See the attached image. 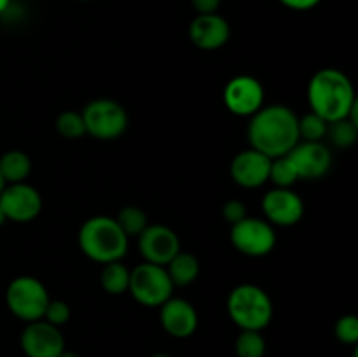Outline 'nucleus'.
Returning a JSON list of instances; mask_svg holds the SVG:
<instances>
[{
	"mask_svg": "<svg viewBox=\"0 0 358 357\" xmlns=\"http://www.w3.org/2000/svg\"><path fill=\"white\" fill-rule=\"evenodd\" d=\"M20 342L27 357H58L65 350L63 332L44 318L28 322L21 332Z\"/></svg>",
	"mask_w": 358,
	"mask_h": 357,
	"instance_id": "nucleus-11",
	"label": "nucleus"
},
{
	"mask_svg": "<svg viewBox=\"0 0 358 357\" xmlns=\"http://www.w3.org/2000/svg\"><path fill=\"white\" fill-rule=\"evenodd\" d=\"M6 223H7V217H6V214H3L2 206H0V226H3Z\"/></svg>",
	"mask_w": 358,
	"mask_h": 357,
	"instance_id": "nucleus-34",
	"label": "nucleus"
},
{
	"mask_svg": "<svg viewBox=\"0 0 358 357\" xmlns=\"http://www.w3.org/2000/svg\"><path fill=\"white\" fill-rule=\"evenodd\" d=\"M0 206L7 220L13 223H30L37 219L42 210L41 192L27 182L6 184L0 192Z\"/></svg>",
	"mask_w": 358,
	"mask_h": 357,
	"instance_id": "nucleus-10",
	"label": "nucleus"
},
{
	"mask_svg": "<svg viewBox=\"0 0 358 357\" xmlns=\"http://www.w3.org/2000/svg\"><path fill=\"white\" fill-rule=\"evenodd\" d=\"M271 158L255 149H245L231 161V177L245 189L261 188L269 178Z\"/></svg>",
	"mask_w": 358,
	"mask_h": 357,
	"instance_id": "nucleus-15",
	"label": "nucleus"
},
{
	"mask_svg": "<svg viewBox=\"0 0 358 357\" xmlns=\"http://www.w3.org/2000/svg\"><path fill=\"white\" fill-rule=\"evenodd\" d=\"M56 130L63 139L69 140H77L86 135V125H84L83 115L76 111L62 112L56 119Z\"/></svg>",
	"mask_w": 358,
	"mask_h": 357,
	"instance_id": "nucleus-26",
	"label": "nucleus"
},
{
	"mask_svg": "<svg viewBox=\"0 0 358 357\" xmlns=\"http://www.w3.org/2000/svg\"><path fill=\"white\" fill-rule=\"evenodd\" d=\"M6 188V182H3V178H2V175H0V192H2V189Z\"/></svg>",
	"mask_w": 358,
	"mask_h": 357,
	"instance_id": "nucleus-35",
	"label": "nucleus"
},
{
	"mask_svg": "<svg viewBox=\"0 0 358 357\" xmlns=\"http://www.w3.org/2000/svg\"><path fill=\"white\" fill-rule=\"evenodd\" d=\"M238 357H264L266 354V340L261 331H243L238 335L234 343Z\"/></svg>",
	"mask_w": 358,
	"mask_h": 357,
	"instance_id": "nucleus-23",
	"label": "nucleus"
},
{
	"mask_svg": "<svg viewBox=\"0 0 358 357\" xmlns=\"http://www.w3.org/2000/svg\"><path fill=\"white\" fill-rule=\"evenodd\" d=\"M299 178L313 181L331 170L332 154L324 142H304L299 140L289 153Z\"/></svg>",
	"mask_w": 358,
	"mask_h": 357,
	"instance_id": "nucleus-14",
	"label": "nucleus"
},
{
	"mask_svg": "<svg viewBox=\"0 0 358 357\" xmlns=\"http://www.w3.org/2000/svg\"><path fill=\"white\" fill-rule=\"evenodd\" d=\"M161 326L170 336L178 340L189 338L198 329V312L184 298H173L161 304Z\"/></svg>",
	"mask_w": 358,
	"mask_h": 357,
	"instance_id": "nucleus-16",
	"label": "nucleus"
},
{
	"mask_svg": "<svg viewBox=\"0 0 358 357\" xmlns=\"http://www.w3.org/2000/svg\"><path fill=\"white\" fill-rule=\"evenodd\" d=\"M150 357H171V356H168V354H154V356Z\"/></svg>",
	"mask_w": 358,
	"mask_h": 357,
	"instance_id": "nucleus-36",
	"label": "nucleus"
},
{
	"mask_svg": "<svg viewBox=\"0 0 358 357\" xmlns=\"http://www.w3.org/2000/svg\"><path fill=\"white\" fill-rule=\"evenodd\" d=\"M86 125V135L98 140H115L128 128V112L110 98H96L80 112Z\"/></svg>",
	"mask_w": 358,
	"mask_h": 357,
	"instance_id": "nucleus-7",
	"label": "nucleus"
},
{
	"mask_svg": "<svg viewBox=\"0 0 358 357\" xmlns=\"http://www.w3.org/2000/svg\"><path fill=\"white\" fill-rule=\"evenodd\" d=\"M10 2H13V0H0V14H3L7 9H9Z\"/></svg>",
	"mask_w": 358,
	"mask_h": 357,
	"instance_id": "nucleus-32",
	"label": "nucleus"
},
{
	"mask_svg": "<svg viewBox=\"0 0 358 357\" xmlns=\"http://www.w3.org/2000/svg\"><path fill=\"white\" fill-rule=\"evenodd\" d=\"M164 268H166L173 287L191 286L199 275V261L191 252L180 251Z\"/></svg>",
	"mask_w": 358,
	"mask_h": 357,
	"instance_id": "nucleus-18",
	"label": "nucleus"
},
{
	"mask_svg": "<svg viewBox=\"0 0 358 357\" xmlns=\"http://www.w3.org/2000/svg\"><path fill=\"white\" fill-rule=\"evenodd\" d=\"M222 100L231 114L250 118L264 105V88L255 77L236 76L224 88Z\"/></svg>",
	"mask_w": 358,
	"mask_h": 357,
	"instance_id": "nucleus-9",
	"label": "nucleus"
},
{
	"mask_svg": "<svg viewBox=\"0 0 358 357\" xmlns=\"http://www.w3.org/2000/svg\"><path fill=\"white\" fill-rule=\"evenodd\" d=\"M322 0H280L282 6L292 10H311L320 4Z\"/></svg>",
	"mask_w": 358,
	"mask_h": 357,
	"instance_id": "nucleus-31",
	"label": "nucleus"
},
{
	"mask_svg": "<svg viewBox=\"0 0 358 357\" xmlns=\"http://www.w3.org/2000/svg\"><path fill=\"white\" fill-rule=\"evenodd\" d=\"M227 314L241 331H262L273 318V301L262 287L241 284L227 296Z\"/></svg>",
	"mask_w": 358,
	"mask_h": 357,
	"instance_id": "nucleus-4",
	"label": "nucleus"
},
{
	"mask_svg": "<svg viewBox=\"0 0 358 357\" xmlns=\"http://www.w3.org/2000/svg\"><path fill=\"white\" fill-rule=\"evenodd\" d=\"M252 149L268 158L285 156L299 142V118L287 105H262L247 128Z\"/></svg>",
	"mask_w": 358,
	"mask_h": 357,
	"instance_id": "nucleus-1",
	"label": "nucleus"
},
{
	"mask_svg": "<svg viewBox=\"0 0 358 357\" xmlns=\"http://www.w3.org/2000/svg\"><path fill=\"white\" fill-rule=\"evenodd\" d=\"M173 284L164 266L142 262L129 272V294L140 304L149 308H159L173 296Z\"/></svg>",
	"mask_w": 358,
	"mask_h": 357,
	"instance_id": "nucleus-6",
	"label": "nucleus"
},
{
	"mask_svg": "<svg viewBox=\"0 0 358 357\" xmlns=\"http://www.w3.org/2000/svg\"><path fill=\"white\" fill-rule=\"evenodd\" d=\"M191 4L198 14H213L220 7V0H191Z\"/></svg>",
	"mask_w": 358,
	"mask_h": 357,
	"instance_id": "nucleus-30",
	"label": "nucleus"
},
{
	"mask_svg": "<svg viewBox=\"0 0 358 357\" xmlns=\"http://www.w3.org/2000/svg\"><path fill=\"white\" fill-rule=\"evenodd\" d=\"M138 248L147 262L166 266L180 252V240L171 227L149 224L138 234Z\"/></svg>",
	"mask_w": 358,
	"mask_h": 357,
	"instance_id": "nucleus-12",
	"label": "nucleus"
},
{
	"mask_svg": "<svg viewBox=\"0 0 358 357\" xmlns=\"http://www.w3.org/2000/svg\"><path fill=\"white\" fill-rule=\"evenodd\" d=\"M336 338L345 345H357L358 342V317L353 314L343 315L336 322Z\"/></svg>",
	"mask_w": 358,
	"mask_h": 357,
	"instance_id": "nucleus-27",
	"label": "nucleus"
},
{
	"mask_svg": "<svg viewBox=\"0 0 358 357\" xmlns=\"http://www.w3.org/2000/svg\"><path fill=\"white\" fill-rule=\"evenodd\" d=\"M101 289L112 296L124 294L129 287V270L121 261L107 262L100 273Z\"/></svg>",
	"mask_w": 358,
	"mask_h": 357,
	"instance_id": "nucleus-20",
	"label": "nucleus"
},
{
	"mask_svg": "<svg viewBox=\"0 0 358 357\" xmlns=\"http://www.w3.org/2000/svg\"><path fill=\"white\" fill-rule=\"evenodd\" d=\"M77 240L84 255L101 265L121 261L129 245V238L121 230L115 217L108 216H94L84 220Z\"/></svg>",
	"mask_w": 358,
	"mask_h": 357,
	"instance_id": "nucleus-3",
	"label": "nucleus"
},
{
	"mask_svg": "<svg viewBox=\"0 0 358 357\" xmlns=\"http://www.w3.org/2000/svg\"><path fill=\"white\" fill-rule=\"evenodd\" d=\"M262 212L271 226H294L304 216V203L290 188H275L262 196Z\"/></svg>",
	"mask_w": 358,
	"mask_h": 357,
	"instance_id": "nucleus-13",
	"label": "nucleus"
},
{
	"mask_svg": "<svg viewBox=\"0 0 358 357\" xmlns=\"http://www.w3.org/2000/svg\"><path fill=\"white\" fill-rule=\"evenodd\" d=\"M222 216L227 223L233 226V224L240 223L241 219L247 217V209H245V203L240 200H229V202L224 203L222 206Z\"/></svg>",
	"mask_w": 358,
	"mask_h": 357,
	"instance_id": "nucleus-29",
	"label": "nucleus"
},
{
	"mask_svg": "<svg viewBox=\"0 0 358 357\" xmlns=\"http://www.w3.org/2000/svg\"><path fill=\"white\" fill-rule=\"evenodd\" d=\"M79 2H91V0H79Z\"/></svg>",
	"mask_w": 358,
	"mask_h": 357,
	"instance_id": "nucleus-37",
	"label": "nucleus"
},
{
	"mask_svg": "<svg viewBox=\"0 0 358 357\" xmlns=\"http://www.w3.org/2000/svg\"><path fill=\"white\" fill-rule=\"evenodd\" d=\"M231 244L238 252L250 258L268 255L276 245L275 226L266 219L247 216L231 226Z\"/></svg>",
	"mask_w": 358,
	"mask_h": 357,
	"instance_id": "nucleus-8",
	"label": "nucleus"
},
{
	"mask_svg": "<svg viewBox=\"0 0 358 357\" xmlns=\"http://www.w3.org/2000/svg\"><path fill=\"white\" fill-rule=\"evenodd\" d=\"M117 224L121 226V230L124 231V234L128 238L136 237L149 226V219H147V214L143 212L140 206L135 205H126L124 209L119 210L117 217H115Z\"/></svg>",
	"mask_w": 358,
	"mask_h": 357,
	"instance_id": "nucleus-21",
	"label": "nucleus"
},
{
	"mask_svg": "<svg viewBox=\"0 0 358 357\" xmlns=\"http://www.w3.org/2000/svg\"><path fill=\"white\" fill-rule=\"evenodd\" d=\"M58 357H79L76 352H70V350H63Z\"/></svg>",
	"mask_w": 358,
	"mask_h": 357,
	"instance_id": "nucleus-33",
	"label": "nucleus"
},
{
	"mask_svg": "<svg viewBox=\"0 0 358 357\" xmlns=\"http://www.w3.org/2000/svg\"><path fill=\"white\" fill-rule=\"evenodd\" d=\"M268 181H271L275 188H292L299 181V175H297V170L289 154L271 160Z\"/></svg>",
	"mask_w": 358,
	"mask_h": 357,
	"instance_id": "nucleus-22",
	"label": "nucleus"
},
{
	"mask_svg": "<svg viewBox=\"0 0 358 357\" xmlns=\"http://www.w3.org/2000/svg\"><path fill=\"white\" fill-rule=\"evenodd\" d=\"M70 307L65 303V301L62 300H51L48 303V307H45V312H44V321L49 322V324L56 326V328H59V326L66 324V322L70 321Z\"/></svg>",
	"mask_w": 358,
	"mask_h": 357,
	"instance_id": "nucleus-28",
	"label": "nucleus"
},
{
	"mask_svg": "<svg viewBox=\"0 0 358 357\" xmlns=\"http://www.w3.org/2000/svg\"><path fill=\"white\" fill-rule=\"evenodd\" d=\"M327 136L336 147H352L358 139V122L348 118L329 122Z\"/></svg>",
	"mask_w": 358,
	"mask_h": 357,
	"instance_id": "nucleus-24",
	"label": "nucleus"
},
{
	"mask_svg": "<svg viewBox=\"0 0 358 357\" xmlns=\"http://www.w3.org/2000/svg\"><path fill=\"white\" fill-rule=\"evenodd\" d=\"M51 301L48 289L38 279L21 275L10 280L6 290L7 308L14 317L23 322H35L44 317L48 303Z\"/></svg>",
	"mask_w": 358,
	"mask_h": 357,
	"instance_id": "nucleus-5",
	"label": "nucleus"
},
{
	"mask_svg": "<svg viewBox=\"0 0 358 357\" xmlns=\"http://www.w3.org/2000/svg\"><path fill=\"white\" fill-rule=\"evenodd\" d=\"M231 37V27L219 13L198 14L189 24V38L203 51L220 49Z\"/></svg>",
	"mask_w": 358,
	"mask_h": 357,
	"instance_id": "nucleus-17",
	"label": "nucleus"
},
{
	"mask_svg": "<svg viewBox=\"0 0 358 357\" xmlns=\"http://www.w3.org/2000/svg\"><path fill=\"white\" fill-rule=\"evenodd\" d=\"M308 104L311 112L327 122L348 118L357 107L355 88L345 72L338 69H320L308 83Z\"/></svg>",
	"mask_w": 358,
	"mask_h": 357,
	"instance_id": "nucleus-2",
	"label": "nucleus"
},
{
	"mask_svg": "<svg viewBox=\"0 0 358 357\" xmlns=\"http://www.w3.org/2000/svg\"><path fill=\"white\" fill-rule=\"evenodd\" d=\"M31 172V161L23 150H7L0 158V175L6 184H17L24 182Z\"/></svg>",
	"mask_w": 358,
	"mask_h": 357,
	"instance_id": "nucleus-19",
	"label": "nucleus"
},
{
	"mask_svg": "<svg viewBox=\"0 0 358 357\" xmlns=\"http://www.w3.org/2000/svg\"><path fill=\"white\" fill-rule=\"evenodd\" d=\"M329 122L317 115L315 112H308L299 118V140L304 142H322L327 136Z\"/></svg>",
	"mask_w": 358,
	"mask_h": 357,
	"instance_id": "nucleus-25",
	"label": "nucleus"
}]
</instances>
